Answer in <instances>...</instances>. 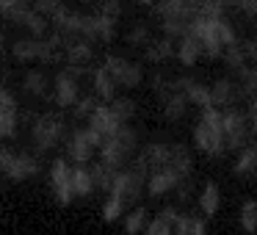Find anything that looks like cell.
Instances as JSON below:
<instances>
[{
    "label": "cell",
    "instance_id": "cell-1",
    "mask_svg": "<svg viewBox=\"0 0 257 235\" xmlns=\"http://www.w3.org/2000/svg\"><path fill=\"white\" fill-rule=\"evenodd\" d=\"M191 36L199 42L207 58H221L235 45V31L224 12H205L191 28Z\"/></svg>",
    "mask_w": 257,
    "mask_h": 235
},
{
    "label": "cell",
    "instance_id": "cell-2",
    "mask_svg": "<svg viewBox=\"0 0 257 235\" xmlns=\"http://www.w3.org/2000/svg\"><path fill=\"white\" fill-rule=\"evenodd\" d=\"M155 14L169 39H183L191 34L196 20L205 14V3L202 0H158Z\"/></svg>",
    "mask_w": 257,
    "mask_h": 235
},
{
    "label": "cell",
    "instance_id": "cell-3",
    "mask_svg": "<svg viewBox=\"0 0 257 235\" xmlns=\"http://www.w3.org/2000/svg\"><path fill=\"white\" fill-rule=\"evenodd\" d=\"M194 147L207 158H218L227 152L221 128V108H205L199 111V119L194 125Z\"/></svg>",
    "mask_w": 257,
    "mask_h": 235
},
{
    "label": "cell",
    "instance_id": "cell-4",
    "mask_svg": "<svg viewBox=\"0 0 257 235\" xmlns=\"http://www.w3.org/2000/svg\"><path fill=\"white\" fill-rule=\"evenodd\" d=\"M136 150H139V133H136L130 125H122L111 139L102 141L100 161L105 163V166L122 172V169H127L130 163L136 161Z\"/></svg>",
    "mask_w": 257,
    "mask_h": 235
},
{
    "label": "cell",
    "instance_id": "cell-5",
    "mask_svg": "<svg viewBox=\"0 0 257 235\" xmlns=\"http://www.w3.org/2000/svg\"><path fill=\"white\" fill-rule=\"evenodd\" d=\"M147 177H150L147 166L136 158L127 169H122V172L116 174V180H113V185H111L108 194L119 196V199L124 202V207H130V205H136V202L141 199V194H144V188H147Z\"/></svg>",
    "mask_w": 257,
    "mask_h": 235
},
{
    "label": "cell",
    "instance_id": "cell-6",
    "mask_svg": "<svg viewBox=\"0 0 257 235\" xmlns=\"http://www.w3.org/2000/svg\"><path fill=\"white\" fill-rule=\"evenodd\" d=\"M64 139H67V125L58 113H39L31 125V141H34V150L39 155L56 150Z\"/></svg>",
    "mask_w": 257,
    "mask_h": 235
},
{
    "label": "cell",
    "instance_id": "cell-7",
    "mask_svg": "<svg viewBox=\"0 0 257 235\" xmlns=\"http://www.w3.org/2000/svg\"><path fill=\"white\" fill-rule=\"evenodd\" d=\"M221 128H224V141L227 150L240 152L243 147H249L251 141V116H246L240 108H224L221 111Z\"/></svg>",
    "mask_w": 257,
    "mask_h": 235
},
{
    "label": "cell",
    "instance_id": "cell-8",
    "mask_svg": "<svg viewBox=\"0 0 257 235\" xmlns=\"http://www.w3.org/2000/svg\"><path fill=\"white\" fill-rule=\"evenodd\" d=\"M100 147L102 141L94 130L80 128L67 136V161H72L75 166H86V163H91L94 152H100Z\"/></svg>",
    "mask_w": 257,
    "mask_h": 235
},
{
    "label": "cell",
    "instance_id": "cell-9",
    "mask_svg": "<svg viewBox=\"0 0 257 235\" xmlns=\"http://www.w3.org/2000/svg\"><path fill=\"white\" fill-rule=\"evenodd\" d=\"M86 69L80 67H67L56 75L53 80V97H56L58 108H75V102L80 100V75Z\"/></svg>",
    "mask_w": 257,
    "mask_h": 235
},
{
    "label": "cell",
    "instance_id": "cell-10",
    "mask_svg": "<svg viewBox=\"0 0 257 235\" xmlns=\"http://www.w3.org/2000/svg\"><path fill=\"white\" fill-rule=\"evenodd\" d=\"M102 69L111 75V80L119 86V89H136V86L144 80L141 64L130 61V58H124V56H108L105 64H102Z\"/></svg>",
    "mask_w": 257,
    "mask_h": 235
},
{
    "label": "cell",
    "instance_id": "cell-11",
    "mask_svg": "<svg viewBox=\"0 0 257 235\" xmlns=\"http://www.w3.org/2000/svg\"><path fill=\"white\" fill-rule=\"evenodd\" d=\"M50 188L53 196L58 199V205H69L75 199L72 191V166H69L67 158H56L50 166Z\"/></svg>",
    "mask_w": 257,
    "mask_h": 235
},
{
    "label": "cell",
    "instance_id": "cell-12",
    "mask_svg": "<svg viewBox=\"0 0 257 235\" xmlns=\"http://www.w3.org/2000/svg\"><path fill=\"white\" fill-rule=\"evenodd\" d=\"M183 183H185V177L180 172H174V169H155V172H150V177H147V194L150 196L172 194V191H177Z\"/></svg>",
    "mask_w": 257,
    "mask_h": 235
},
{
    "label": "cell",
    "instance_id": "cell-13",
    "mask_svg": "<svg viewBox=\"0 0 257 235\" xmlns=\"http://www.w3.org/2000/svg\"><path fill=\"white\" fill-rule=\"evenodd\" d=\"M39 158L34 155V152H14L12 163H9L6 169V177L14 180V183H23V180H31L39 174Z\"/></svg>",
    "mask_w": 257,
    "mask_h": 235
},
{
    "label": "cell",
    "instance_id": "cell-14",
    "mask_svg": "<svg viewBox=\"0 0 257 235\" xmlns=\"http://www.w3.org/2000/svg\"><path fill=\"white\" fill-rule=\"evenodd\" d=\"M238 97H243V94H240V86H238V80H235V78H218V80H213V83H210L213 108H221V111H224V108H232Z\"/></svg>",
    "mask_w": 257,
    "mask_h": 235
},
{
    "label": "cell",
    "instance_id": "cell-15",
    "mask_svg": "<svg viewBox=\"0 0 257 235\" xmlns=\"http://www.w3.org/2000/svg\"><path fill=\"white\" fill-rule=\"evenodd\" d=\"M9 20H12L14 25H20V28L31 31V34L39 36V39L47 34V28H50V20H47L45 14H39L34 6H23V9H17V12H14Z\"/></svg>",
    "mask_w": 257,
    "mask_h": 235
},
{
    "label": "cell",
    "instance_id": "cell-16",
    "mask_svg": "<svg viewBox=\"0 0 257 235\" xmlns=\"http://www.w3.org/2000/svg\"><path fill=\"white\" fill-rule=\"evenodd\" d=\"M119 128H122V122L113 116V111H111L108 105H97L94 111H91V116H89V130H94V133L100 136V141L111 139V136L116 133Z\"/></svg>",
    "mask_w": 257,
    "mask_h": 235
},
{
    "label": "cell",
    "instance_id": "cell-17",
    "mask_svg": "<svg viewBox=\"0 0 257 235\" xmlns=\"http://www.w3.org/2000/svg\"><path fill=\"white\" fill-rule=\"evenodd\" d=\"M177 86L180 91L185 94V100L191 105H196L199 111L205 108H213V100H210V86L202 83V80H194V78H177Z\"/></svg>",
    "mask_w": 257,
    "mask_h": 235
},
{
    "label": "cell",
    "instance_id": "cell-18",
    "mask_svg": "<svg viewBox=\"0 0 257 235\" xmlns=\"http://www.w3.org/2000/svg\"><path fill=\"white\" fill-rule=\"evenodd\" d=\"M174 58H177L183 67H194L199 58H205V53H202L199 42L188 34V36H183V39H177V45H174Z\"/></svg>",
    "mask_w": 257,
    "mask_h": 235
},
{
    "label": "cell",
    "instance_id": "cell-19",
    "mask_svg": "<svg viewBox=\"0 0 257 235\" xmlns=\"http://www.w3.org/2000/svg\"><path fill=\"white\" fill-rule=\"evenodd\" d=\"M161 105H163V116H166L169 122H180V119L185 116V111H188L191 102L185 100V94L180 91V86H177L172 94L161 97Z\"/></svg>",
    "mask_w": 257,
    "mask_h": 235
},
{
    "label": "cell",
    "instance_id": "cell-20",
    "mask_svg": "<svg viewBox=\"0 0 257 235\" xmlns=\"http://www.w3.org/2000/svg\"><path fill=\"white\" fill-rule=\"evenodd\" d=\"M177 218H180V213L174 210V207H166V210H161L155 218H150L144 235H174V221H177Z\"/></svg>",
    "mask_w": 257,
    "mask_h": 235
},
{
    "label": "cell",
    "instance_id": "cell-21",
    "mask_svg": "<svg viewBox=\"0 0 257 235\" xmlns=\"http://www.w3.org/2000/svg\"><path fill=\"white\" fill-rule=\"evenodd\" d=\"M91 56H94V53H91V45H89V42H83V39L67 45V50H64V61H67V67L86 69V67H89V61H91Z\"/></svg>",
    "mask_w": 257,
    "mask_h": 235
},
{
    "label": "cell",
    "instance_id": "cell-22",
    "mask_svg": "<svg viewBox=\"0 0 257 235\" xmlns=\"http://www.w3.org/2000/svg\"><path fill=\"white\" fill-rule=\"evenodd\" d=\"M218 207H221V188L210 180L199 191V210H202V216H216Z\"/></svg>",
    "mask_w": 257,
    "mask_h": 235
},
{
    "label": "cell",
    "instance_id": "cell-23",
    "mask_svg": "<svg viewBox=\"0 0 257 235\" xmlns=\"http://www.w3.org/2000/svg\"><path fill=\"white\" fill-rule=\"evenodd\" d=\"M91 89H94V97H97V100H108V102H111L113 97H116V89H119V86L113 83L111 75H108L105 69L100 67V69H94V72H91Z\"/></svg>",
    "mask_w": 257,
    "mask_h": 235
},
{
    "label": "cell",
    "instance_id": "cell-24",
    "mask_svg": "<svg viewBox=\"0 0 257 235\" xmlns=\"http://www.w3.org/2000/svg\"><path fill=\"white\" fill-rule=\"evenodd\" d=\"M23 89L28 91L31 97L42 100V97H47V91H50V80H47V75L42 72V69H31L23 78Z\"/></svg>",
    "mask_w": 257,
    "mask_h": 235
},
{
    "label": "cell",
    "instance_id": "cell-25",
    "mask_svg": "<svg viewBox=\"0 0 257 235\" xmlns=\"http://www.w3.org/2000/svg\"><path fill=\"white\" fill-rule=\"evenodd\" d=\"M235 174L238 177H257V147H243L238 152V161H235Z\"/></svg>",
    "mask_w": 257,
    "mask_h": 235
},
{
    "label": "cell",
    "instance_id": "cell-26",
    "mask_svg": "<svg viewBox=\"0 0 257 235\" xmlns=\"http://www.w3.org/2000/svg\"><path fill=\"white\" fill-rule=\"evenodd\" d=\"M89 172H91V180H94V188L97 191H111V185H113V180H116V169H111V166H105L102 161H97V163H91L89 166Z\"/></svg>",
    "mask_w": 257,
    "mask_h": 235
},
{
    "label": "cell",
    "instance_id": "cell-27",
    "mask_svg": "<svg viewBox=\"0 0 257 235\" xmlns=\"http://www.w3.org/2000/svg\"><path fill=\"white\" fill-rule=\"evenodd\" d=\"M72 191L75 196H91L97 191L89 166H72Z\"/></svg>",
    "mask_w": 257,
    "mask_h": 235
},
{
    "label": "cell",
    "instance_id": "cell-28",
    "mask_svg": "<svg viewBox=\"0 0 257 235\" xmlns=\"http://www.w3.org/2000/svg\"><path fill=\"white\" fill-rule=\"evenodd\" d=\"M150 224V213L147 207H133L130 213H124V232L127 235H141Z\"/></svg>",
    "mask_w": 257,
    "mask_h": 235
},
{
    "label": "cell",
    "instance_id": "cell-29",
    "mask_svg": "<svg viewBox=\"0 0 257 235\" xmlns=\"http://www.w3.org/2000/svg\"><path fill=\"white\" fill-rule=\"evenodd\" d=\"M235 80L240 86V94L243 97H254L257 94V67L254 64H246L243 69L235 72Z\"/></svg>",
    "mask_w": 257,
    "mask_h": 235
},
{
    "label": "cell",
    "instance_id": "cell-30",
    "mask_svg": "<svg viewBox=\"0 0 257 235\" xmlns=\"http://www.w3.org/2000/svg\"><path fill=\"white\" fill-rule=\"evenodd\" d=\"M108 108H111L113 116H116L122 125H127L130 119L136 116V102L130 100V97H113V100L108 102Z\"/></svg>",
    "mask_w": 257,
    "mask_h": 235
},
{
    "label": "cell",
    "instance_id": "cell-31",
    "mask_svg": "<svg viewBox=\"0 0 257 235\" xmlns=\"http://www.w3.org/2000/svg\"><path fill=\"white\" fill-rule=\"evenodd\" d=\"M240 227H243V232L254 235L257 232V199H246L243 205H240Z\"/></svg>",
    "mask_w": 257,
    "mask_h": 235
},
{
    "label": "cell",
    "instance_id": "cell-32",
    "mask_svg": "<svg viewBox=\"0 0 257 235\" xmlns=\"http://www.w3.org/2000/svg\"><path fill=\"white\" fill-rule=\"evenodd\" d=\"M124 202L119 199V196H113V194H108L105 196V202H102V218L105 221H119V218L124 216Z\"/></svg>",
    "mask_w": 257,
    "mask_h": 235
},
{
    "label": "cell",
    "instance_id": "cell-33",
    "mask_svg": "<svg viewBox=\"0 0 257 235\" xmlns=\"http://www.w3.org/2000/svg\"><path fill=\"white\" fill-rule=\"evenodd\" d=\"M169 56H174V47H172V39H161V42H150L147 47V58L150 61H166Z\"/></svg>",
    "mask_w": 257,
    "mask_h": 235
},
{
    "label": "cell",
    "instance_id": "cell-34",
    "mask_svg": "<svg viewBox=\"0 0 257 235\" xmlns=\"http://www.w3.org/2000/svg\"><path fill=\"white\" fill-rule=\"evenodd\" d=\"M17 119H20V111H0V141L12 139L17 133Z\"/></svg>",
    "mask_w": 257,
    "mask_h": 235
},
{
    "label": "cell",
    "instance_id": "cell-35",
    "mask_svg": "<svg viewBox=\"0 0 257 235\" xmlns=\"http://www.w3.org/2000/svg\"><path fill=\"white\" fill-rule=\"evenodd\" d=\"M34 9L39 14H45V17L53 23V20L64 12V3H61V0H34Z\"/></svg>",
    "mask_w": 257,
    "mask_h": 235
},
{
    "label": "cell",
    "instance_id": "cell-36",
    "mask_svg": "<svg viewBox=\"0 0 257 235\" xmlns=\"http://www.w3.org/2000/svg\"><path fill=\"white\" fill-rule=\"evenodd\" d=\"M127 42L133 47H150V42H152L150 28H147V25H133V28L127 31Z\"/></svg>",
    "mask_w": 257,
    "mask_h": 235
},
{
    "label": "cell",
    "instance_id": "cell-37",
    "mask_svg": "<svg viewBox=\"0 0 257 235\" xmlns=\"http://www.w3.org/2000/svg\"><path fill=\"white\" fill-rule=\"evenodd\" d=\"M97 105H100L97 97H80V100L75 102V116H78V119H89L91 111H94Z\"/></svg>",
    "mask_w": 257,
    "mask_h": 235
},
{
    "label": "cell",
    "instance_id": "cell-38",
    "mask_svg": "<svg viewBox=\"0 0 257 235\" xmlns=\"http://www.w3.org/2000/svg\"><path fill=\"white\" fill-rule=\"evenodd\" d=\"M227 6L238 9L243 17H257V0H227Z\"/></svg>",
    "mask_w": 257,
    "mask_h": 235
},
{
    "label": "cell",
    "instance_id": "cell-39",
    "mask_svg": "<svg viewBox=\"0 0 257 235\" xmlns=\"http://www.w3.org/2000/svg\"><path fill=\"white\" fill-rule=\"evenodd\" d=\"M23 6H28V0H0V17H12Z\"/></svg>",
    "mask_w": 257,
    "mask_h": 235
},
{
    "label": "cell",
    "instance_id": "cell-40",
    "mask_svg": "<svg viewBox=\"0 0 257 235\" xmlns=\"http://www.w3.org/2000/svg\"><path fill=\"white\" fill-rule=\"evenodd\" d=\"M188 235H207V224L202 216H188Z\"/></svg>",
    "mask_w": 257,
    "mask_h": 235
},
{
    "label": "cell",
    "instance_id": "cell-41",
    "mask_svg": "<svg viewBox=\"0 0 257 235\" xmlns=\"http://www.w3.org/2000/svg\"><path fill=\"white\" fill-rule=\"evenodd\" d=\"M97 14L116 20V17H119V0H102V3H100V12H97Z\"/></svg>",
    "mask_w": 257,
    "mask_h": 235
},
{
    "label": "cell",
    "instance_id": "cell-42",
    "mask_svg": "<svg viewBox=\"0 0 257 235\" xmlns=\"http://www.w3.org/2000/svg\"><path fill=\"white\" fill-rule=\"evenodd\" d=\"M14 158V150H6V147H0V174H6L9 163H12Z\"/></svg>",
    "mask_w": 257,
    "mask_h": 235
},
{
    "label": "cell",
    "instance_id": "cell-43",
    "mask_svg": "<svg viewBox=\"0 0 257 235\" xmlns=\"http://www.w3.org/2000/svg\"><path fill=\"white\" fill-rule=\"evenodd\" d=\"M174 235H188V216L180 213V218L174 221Z\"/></svg>",
    "mask_w": 257,
    "mask_h": 235
},
{
    "label": "cell",
    "instance_id": "cell-44",
    "mask_svg": "<svg viewBox=\"0 0 257 235\" xmlns=\"http://www.w3.org/2000/svg\"><path fill=\"white\" fill-rule=\"evenodd\" d=\"M249 116H251V122H257V94L251 97V102H249Z\"/></svg>",
    "mask_w": 257,
    "mask_h": 235
},
{
    "label": "cell",
    "instance_id": "cell-45",
    "mask_svg": "<svg viewBox=\"0 0 257 235\" xmlns=\"http://www.w3.org/2000/svg\"><path fill=\"white\" fill-rule=\"evenodd\" d=\"M3 50H6V36H3V31H0V56H3Z\"/></svg>",
    "mask_w": 257,
    "mask_h": 235
},
{
    "label": "cell",
    "instance_id": "cell-46",
    "mask_svg": "<svg viewBox=\"0 0 257 235\" xmlns=\"http://www.w3.org/2000/svg\"><path fill=\"white\" fill-rule=\"evenodd\" d=\"M136 3H144V6H155L158 0H136Z\"/></svg>",
    "mask_w": 257,
    "mask_h": 235
},
{
    "label": "cell",
    "instance_id": "cell-47",
    "mask_svg": "<svg viewBox=\"0 0 257 235\" xmlns=\"http://www.w3.org/2000/svg\"><path fill=\"white\" fill-rule=\"evenodd\" d=\"M78 3H94V0H78Z\"/></svg>",
    "mask_w": 257,
    "mask_h": 235
}]
</instances>
